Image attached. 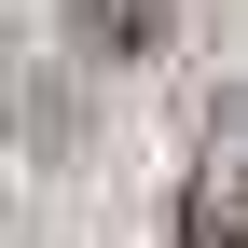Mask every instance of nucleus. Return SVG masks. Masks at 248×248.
<instances>
[{"label": "nucleus", "mask_w": 248, "mask_h": 248, "mask_svg": "<svg viewBox=\"0 0 248 248\" xmlns=\"http://www.w3.org/2000/svg\"><path fill=\"white\" fill-rule=\"evenodd\" d=\"M179 248H248V124H234V138H207L193 193H179Z\"/></svg>", "instance_id": "f257e3e1"}, {"label": "nucleus", "mask_w": 248, "mask_h": 248, "mask_svg": "<svg viewBox=\"0 0 248 248\" xmlns=\"http://www.w3.org/2000/svg\"><path fill=\"white\" fill-rule=\"evenodd\" d=\"M69 14V55H97V69H138V55H166L179 0H55Z\"/></svg>", "instance_id": "f03ea898"}]
</instances>
